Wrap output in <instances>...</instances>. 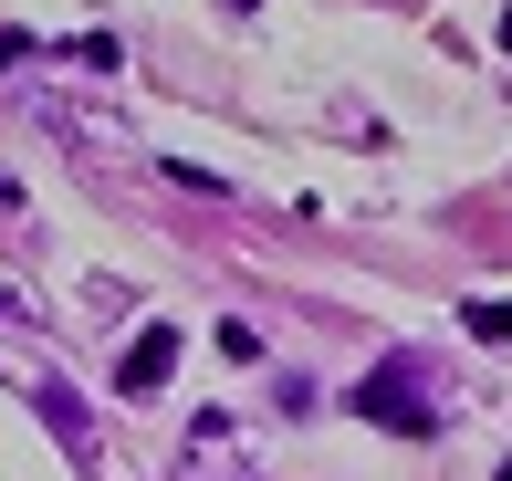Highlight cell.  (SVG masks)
<instances>
[{"mask_svg":"<svg viewBox=\"0 0 512 481\" xmlns=\"http://www.w3.org/2000/svg\"><path fill=\"white\" fill-rule=\"evenodd\" d=\"M345 408L356 419H377V429H398V440H429L439 429V377H429V356H387V366H366L356 387H345Z\"/></svg>","mask_w":512,"mask_h":481,"instance_id":"1","label":"cell"},{"mask_svg":"<svg viewBox=\"0 0 512 481\" xmlns=\"http://www.w3.org/2000/svg\"><path fill=\"white\" fill-rule=\"evenodd\" d=\"M168 366H178V325H147L126 356H115V387H126V398H147V387L168 377Z\"/></svg>","mask_w":512,"mask_h":481,"instance_id":"2","label":"cell"},{"mask_svg":"<svg viewBox=\"0 0 512 481\" xmlns=\"http://www.w3.org/2000/svg\"><path fill=\"white\" fill-rule=\"evenodd\" d=\"M460 325H471L481 346H512V304H471V314H460Z\"/></svg>","mask_w":512,"mask_h":481,"instance_id":"3","label":"cell"},{"mask_svg":"<svg viewBox=\"0 0 512 481\" xmlns=\"http://www.w3.org/2000/svg\"><path fill=\"white\" fill-rule=\"evenodd\" d=\"M502 53H512V11H502Z\"/></svg>","mask_w":512,"mask_h":481,"instance_id":"4","label":"cell"},{"mask_svg":"<svg viewBox=\"0 0 512 481\" xmlns=\"http://www.w3.org/2000/svg\"><path fill=\"white\" fill-rule=\"evenodd\" d=\"M502 481H512V461H502Z\"/></svg>","mask_w":512,"mask_h":481,"instance_id":"5","label":"cell"}]
</instances>
